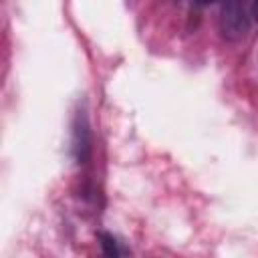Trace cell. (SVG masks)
Returning a JSON list of instances; mask_svg holds the SVG:
<instances>
[{
    "instance_id": "2",
    "label": "cell",
    "mask_w": 258,
    "mask_h": 258,
    "mask_svg": "<svg viewBox=\"0 0 258 258\" xmlns=\"http://www.w3.org/2000/svg\"><path fill=\"white\" fill-rule=\"evenodd\" d=\"M73 151L77 155L79 161H83L87 157V151H89V129H87V121L83 115L77 117V123H75V131H73Z\"/></svg>"
},
{
    "instance_id": "1",
    "label": "cell",
    "mask_w": 258,
    "mask_h": 258,
    "mask_svg": "<svg viewBox=\"0 0 258 258\" xmlns=\"http://www.w3.org/2000/svg\"><path fill=\"white\" fill-rule=\"evenodd\" d=\"M252 14H250V4H240V2H226L220 8V32L226 40H240L246 36L250 30Z\"/></svg>"
},
{
    "instance_id": "3",
    "label": "cell",
    "mask_w": 258,
    "mask_h": 258,
    "mask_svg": "<svg viewBox=\"0 0 258 258\" xmlns=\"http://www.w3.org/2000/svg\"><path fill=\"white\" fill-rule=\"evenodd\" d=\"M99 244H101L103 258H127V248L113 234L101 232L99 234Z\"/></svg>"
}]
</instances>
